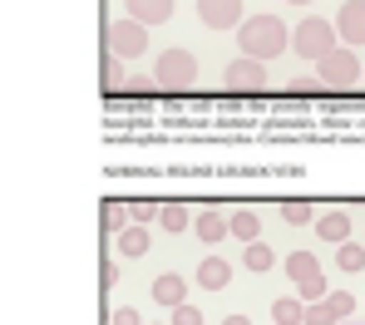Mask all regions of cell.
<instances>
[{
  "mask_svg": "<svg viewBox=\"0 0 365 325\" xmlns=\"http://www.w3.org/2000/svg\"><path fill=\"white\" fill-rule=\"evenodd\" d=\"M316 69H321V84H331V89H351V84H361V55L346 50V45H336L331 55H321Z\"/></svg>",
  "mask_w": 365,
  "mask_h": 325,
  "instance_id": "3957f363",
  "label": "cell"
},
{
  "mask_svg": "<svg viewBox=\"0 0 365 325\" xmlns=\"http://www.w3.org/2000/svg\"><path fill=\"white\" fill-rule=\"evenodd\" d=\"M99 69H104V89H119V84H123V65H119V55H114V50H104Z\"/></svg>",
  "mask_w": 365,
  "mask_h": 325,
  "instance_id": "cb8c5ba5",
  "label": "cell"
},
{
  "mask_svg": "<svg viewBox=\"0 0 365 325\" xmlns=\"http://www.w3.org/2000/svg\"><path fill=\"white\" fill-rule=\"evenodd\" d=\"M351 311H356V296H351V291H331V296H321V301H311V306H306V325L351 321Z\"/></svg>",
  "mask_w": 365,
  "mask_h": 325,
  "instance_id": "8992f818",
  "label": "cell"
},
{
  "mask_svg": "<svg viewBox=\"0 0 365 325\" xmlns=\"http://www.w3.org/2000/svg\"><path fill=\"white\" fill-rule=\"evenodd\" d=\"M336 25L331 20H321V15H306L302 25L292 30V50L302 55V60H321V55H331L336 50Z\"/></svg>",
  "mask_w": 365,
  "mask_h": 325,
  "instance_id": "7a4b0ae2",
  "label": "cell"
},
{
  "mask_svg": "<svg viewBox=\"0 0 365 325\" xmlns=\"http://www.w3.org/2000/svg\"><path fill=\"white\" fill-rule=\"evenodd\" d=\"M163 212V202H153V197H133L128 202V222H153Z\"/></svg>",
  "mask_w": 365,
  "mask_h": 325,
  "instance_id": "603a6c76",
  "label": "cell"
},
{
  "mask_svg": "<svg viewBox=\"0 0 365 325\" xmlns=\"http://www.w3.org/2000/svg\"><path fill=\"white\" fill-rule=\"evenodd\" d=\"M242 261H247V271H272V247H267V242H262V237H257V242H247V252H242Z\"/></svg>",
  "mask_w": 365,
  "mask_h": 325,
  "instance_id": "44dd1931",
  "label": "cell"
},
{
  "mask_svg": "<svg viewBox=\"0 0 365 325\" xmlns=\"http://www.w3.org/2000/svg\"><path fill=\"white\" fill-rule=\"evenodd\" d=\"M197 20L207 30H237L242 25V0H197Z\"/></svg>",
  "mask_w": 365,
  "mask_h": 325,
  "instance_id": "52a82bcc",
  "label": "cell"
},
{
  "mask_svg": "<svg viewBox=\"0 0 365 325\" xmlns=\"http://www.w3.org/2000/svg\"><path fill=\"white\" fill-rule=\"evenodd\" d=\"M222 79H227L232 89H252V94H257V89L267 84V65L242 55V60H232V65H227V74H222Z\"/></svg>",
  "mask_w": 365,
  "mask_h": 325,
  "instance_id": "9c48e42d",
  "label": "cell"
},
{
  "mask_svg": "<svg viewBox=\"0 0 365 325\" xmlns=\"http://www.w3.org/2000/svg\"><path fill=\"white\" fill-rule=\"evenodd\" d=\"M282 217H287L292 227H306V222H316V212H311V202H282Z\"/></svg>",
  "mask_w": 365,
  "mask_h": 325,
  "instance_id": "d4e9b609",
  "label": "cell"
},
{
  "mask_svg": "<svg viewBox=\"0 0 365 325\" xmlns=\"http://www.w3.org/2000/svg\"><path fill=\"white\" fill-rule=\"evenodd\" d=\"M99 227H104V237H119L128 227V202H104L99 207Z\"/></svg>",
  "mask_w": 365,
  "mask_h": 325,
  "instance_id": "e0dca14e",
  "label": "cell"
},
{
  "mask_svg": "<svg viewBox=\"0 0 365 325\" xmlns=\"http://www.w3.org/2000/svg\"><path fill=\"white\" fill-rule=\"evenodd\" d=\"M192 232H197L202 242H222V237H227V217H217V212H197V217H192Z\"/></svg>",
  "mask_w": 365,
  "mask_h": 325,
  "instance_id": "ac0fdd59",
  "label": "cell"
},
{
  "mask_svg": "<svg viewBox=\"0 0 365 325\" xmlns=\"http://www.w3.org/2000/svg\"><path fill=\"white\" fill-rule=\"evenodd\" d=\"M153 84H163V89H187V84H197V60H192L187 50H163L158 65H153Z\"/></svg>",
  "mask_w": 365,
  "mask_h": 325,
  "instance_id": "5b68a950",
  "label": "cell"
},
{
  "mask_svg": "<svg viewBox=\"0 0 365 325\" xmlns=\"http://www.w3.org/2000/svg\"><path fill=\"white\" fill-rule=\"evenodd\" d=\"M336 266H341V271H361L365 266V247L361 242H341V247H336Z\"/></svg>",
  "mask_w": 365,
  "mask_h": 325,
  "instance_id": "7402d4cb",
  "label": "cell"
},
{
  "mask_svg": "<svg viewBox=\"0 0 365 325\" xmlns=\"http://www.w3.org/2000/svg\"><path fill=\"white\" fill-rule=\"evenodd\" d=\"M153 301H158L163 311H173V306H182V301H187V281H182L178 271H163V276L153 281Z\"/></svg>",
  "mask_w": 365,
  "mask_h": 325,
  "instance_id": "30bf717a",
  "label": "cell"
},
{
  "mask_svg": "<svg viewBox=\"0 0 365 325\" xmlns=\"http://www.w3.org/2000/svg\"><path fill=\"white\" fill-rule=\"evenodd\" d=\"M361 79H365V60H361Z\"/></svg>",
  "mask_w": 365,
  "mask_h": 325,
  "instance_id": "1f68e13d",
  "label": "cell"
},
{
  "mask_svg": "<svg viewBox=\"0 0 365 325\" xmlns=\"http://www.w3.org/2000/svg\"><path fill=\"white\" fill-rule=\"evenodd\" d=\"M114 242H119V252H123V257H133V261L148 252V232H143V222H128V227H123Z\"/></svg>",
  "mask_w": 365,
  "mask_h": 325,
  "instance_id": "2e32d148",
  "label": "cell"
},
{
  "mask_svg": "<svg viewBox=\"0 0 365 325\" xmlns=\"http://www.w3.org/2000/svg\"><path fill=\"white\" fill-rule=\"evenodd\" d=\"M316 237L321 242H351V212H326V217H316Z\"/></svg>",
  "mask_w": 365,
  "mask_h": 325,
  "instance_id": "7c38bea8",
  "label": "cell"
},
{
  "mask_svg": "<svg viewBox=\"0 0 365 325\" xmlns=\"http://www.w3.org/2000/svg\"><path fill=\"white\" fill-rule=\"evenodd\" d=\"M237 45H242L247 60H277L287 45H292V35H287V25L277 20V15H252V20H242L237 25Z\"/></svg>",
  "mask_w": 365,
  "mask_h": 325,
  "instance_id": "6da1fadb",
  "label": "cell"
},
{
  "mask_svg": "<svg viewBox=\"0 0 365 325\" xmlns=\"http://www.w3.org/2000/svg\"><path fill=\"white\" fill-rule=\"evenodd\" d=\"M272 321H277V325H306V301H302V296H282V301H272Z\"/></svg>",
  "mask_w": 365,
  "mask_h": 325,
  "instance_id": "9a60e30c",
  "label": "cell"
},
{
  "mask_svg": "<svg viewBox=\"0 0 365 325\" xmlns=\"http://www.w3.org/2000/svg\"><path fill=\"white\" fill-rule=\"evenodd\" d=\"M158 222H163V232H182V227H192V212H187L182 202H163Z\"/></svg>",
  "mask_w": 365,
  "mask_h": 325,
  "instance_id": "ffe728a7",
  "label": "cell"
},
{
  "mask_svg": "<svg viewBox=\"0 0 365 325\" xmlns=\"http://www.w3.org/2000/svg\"><path fill=\"white\" fill-rule=\"evenodd\" d=\"M173 325H202V311L182 301V306H173Z\"/></svg>",
  "mask_w": 365,
  "mask_h": 325,
  "instance_id": "4316f807",
  "label": "cell"
},
{
  "mask_svg": "<svg viewBox=\"0 0 365 325\" xmlns=\"http://www.w3.org/2000/svg\"><path fill=\"white\" fill-rule=\"evenodd\" d=\"M123 5H128V20H138V25L173 20V0H123Z\"/></svg>",
  "mask_w": 365,
  "mask_h": 325,
  "instance_id": "8fae6325",
  "label": "cell"
},
{
  "mask_svg": "<svg viewBox=\"0 0 365 325\" xmlns=\"http://www.w3.org/2000/svg\"><path fill=\"white\" fill-rule=\"evenodd\" d=\"M297 296H302L306 306H311V301H321V296H331V291H326V276H316V281H306V286H297Z\"/></svg>",
  "mask_w": 365,
  "mask_h": 325,
  "instance_id": "484cf974",
  "label": "cell"
},
{
  "mask_svg": "<svg viewBox=\"0 0 365 325\" xmlns=\"http://www.w3.org/2000/svg\"><path fill=\"white\" fill-rule=\"evenodd\" d=\"M287 276H292L297 286L316 281V276H321V261H316V252H292V257H287Z\"/></svg>",
  "mask_w": 365,
  "mask_h": 325,
  "instance_id": "5bb4252c",
  "label": "cell"
},
{
  "mask_svg": "<svg viewBox=\"0 0 365 325\" xmlns=\"http://www.w3.org/2000/svg\"><path fill=\"white\" fill-rule=\"evenodd\" d=\"M336 35H341L346 50H351V45H365V0L341 5V15H336Z\"/></svg>",
  "mask_w": 365,
  "mask_h": 325,
  "instance_id": "ba28073f",
  "label": "cell"
},
{
  "mask_svg": "<svg viewBox=\"0 0 365 325\" xmlns=\"http://www.w3.org/2000/svg\"><path fill=\"white\" fill-rule=\"evenodd\" d=\"M227 281H232V266H227L222 257H207L202 266H197V286H202V291H222Z\"/></svg>",
  "mask_w": 365,
  "mask_h": 325,
  "instance_id": "4fadbf2b",
  "label": "cell"
},
{
  "mask_svg": "<svg viewBox=\"0 0 365 325\" xmlns=\"http://www.w3.org/2000/svg\"><path fill=\"white\" fill-rule=\"evenodd\" d=\"M287 5H311V0H287Z\"/></svg>",
  "mask_w": 365,
  "mask_h": 325,
  "instance_id": "4dcf8cb0",
  "label": "cell"
},
{
  "mask_svg": "<svg viewBox=\"0 0 365 325\" xmlns=\"http://www.w3.org/2000/svg\"><path fill=\"white\" fill-rule=\"evenodd\" d=\"M227 232H232V237H237V242H257V237H262V222H257V212H232V217H227Z\"/></svg>",
  "mask_w": 365,
  "mask_h": 325,
  "instance_id": "d6986e66",
  "label": "cell"
},
{
  "mask_svg": "<svg viewBox=\"0 0 365 325\" xmlns=\"http://www.w3.org/2000/svg\"><path fill=\"white\" fill-rule=\"evenodd\" d=\"M99 276H104V281H99V286H104V291H109V286H114V281H119V261H114V257H104V266H99Z\"/></svg>",
  "mask_w": 365,
  "mask_h": 325,
  "instance_id": "f1b7e54d",
  "label": "cell"
},
{
  "mask_svg": "<svg viewBox=\"0 0 365 325\" xmlns=\"http://www.w3.org/2000/svg\"><path fill=\"white\" fill-rule=\"evenodd\" d=\"M104 50H114L119 60L148 55V25H138V20H114V25L104 30Z\"/></svg>",
  "mask_w": 365,
  "mask_h": 325,
  "instance_id": "277c9868",
  "label": "cell"
},
{
  "mask_svg": "<svg viewBox=\"0 0 365 325\" xmlns=\"http://www.w3.org/2000/svg\"><path fill=\"white\" fill-rule=\"evenodd\" d=\"M222 325H252V321H247V316H227Z\"/></svg>",
  "mask_w": 365,
  "mask_h": 325,
  "instance_id": "f546056e",
  "label": "cell"
},
{
  "mask_svg": "<svg viewBox=\"0 0 365 325\" xmlns=\"http://www.w3.org/2000/svg\"><path fill=\"white\" fill-rule=\"evenodd\" d=\"M109 325H143V316H138V306H119V311L109 316Z\"/></svg>",
  "mask_w": 365,
  "mask_h": 325,
  "instance_id": "83f0119b",
  "label": "cell"
}]
</instances>
